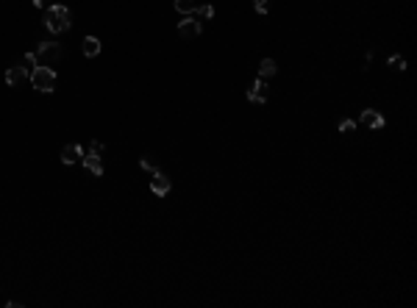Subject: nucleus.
<instances>
[{
    "label": "nucleus",
    "instance_id": "nucleus-2",
    "mask_svg": "<svg viewBox=\"0 0 417 308\" xmlns=\"http://www.w3.org/2000/svg\"><path fill=\"white\" fill-rule=\"evenodd\" d=\"M28 81H31V86H34L36 92H45V95L56 92V72H53V67H45V64H39L36 70H31Z\"/></svg>",
    "mask_w": 417,
    "mask_h": 308
},
{
    "label": "nucleus",
    "instance_id": "nucleus-10",
    "mask_svg": "<svg viewBox=\"0 0 417 308\" xmlns=\"http://www.w3.org/2000/svg\"><path fill=\"white\" fill-rule=\"evenodd\" d=\"M84 167L92 172V175H103V161H100L98 153H89V150H84Z\"/></svg>",
    "mask_w": 417,
    "mask_h": 308
},
{
    "label": "nucleus",
    "instance_id": "nucleus-3",
    "mask_svg": "<svg viewBox=\"0 0 417 308\" xmlns=\"http://www.w3.org/2000/svg\"><path fill=\"white\" fill-rule=\"evenodd\" d=\"M34 53H36V61H39V64L53 67V64L61 58V45H59V42H39Z\"/></svg>",
    "mask_w": 417,
    "mask_h": 308
},
{
    "label": "nucleus",
    "instance_id": "nucleus-7",
    "mask_svg": "<svg viewBox=\"0 0 417 308\" xmlns=\"http://www.w3.org/2000/svg\"><path fill=\"white\" fill-rule=\"evenodd\" d=\"M361 125L370 128V131H381V128L387 125V119L375 111V108H364V111H361Z\"/></svg>",
    "mask_w": 417,
    "mask_h": 308
},
{
    "label": "nucleus",
    "instance_id": "nucleus-16",
    "mask_svg": "<svg viewBox=\"0 0 417 308\" xmlns=\"http://www.w3.org/2000/svg\"><path fill=\"white\" fill-rule=\"evenodd\" d=\"M195 14L203 17V20H212V17H214V6H212V3H203V6L195 8Z\"/></svg>",
    "mask_w": 417,
    "mask_h": 308
},
{
    "label": "nucleus",
    "instance_id": "nucleus-6",
    "mask_svg": "<svg viewBox=\"0 0 417 308\" xmlns=\"http://www.w3.org/2000/svg\"><path fill=\"white\" fill-rule=\"evenodd\" d=\"M170 189H173V181H170V178L164 175L162 169H159V172H153V178H150V192H153L156 197H164Z\"/></svg>",
    "mask_w": 417,
    "mask_h": 308
},
{
    "label": "nucleus",
    "instance_id": "nucleus-11",
    "mask_svg": "<svg viewBox=\"0 0 417 308\" xmlns=\"http://www.w3.org/2000/svg\"><path fill=\"white\" fill-rule=\"evenodd\" d=\"M81 50H84V56H86V58L100 56V39H98V36H86L84 45H81Z\"/></svg>",
    "mask_w": 417,
    "mask_h": 308
},
{
    "label": "nucleus",
    "instance_id": "nucleus-13",
    "mask_svg": "<svg viewBox=\"0 0 417 308\" xmlns=\"http://www.w3.org/2000/svg\"><path fill=\"white\" fill-rule=\"evenodd\" d=\"M173 6H176V11H181V14H195V8H198V3L195 0H173Z\"/></svg>",
    "mask_w": 417,
    "mask_h": 308
},
{
    "label": "nucleus",
    "instance_id": "nucleus-14",
    "mask_svg": "<svg viewBox=\"0 0 417 308\" xmlns=\"http://www.w3.org/2000/svg\"><path fill=\"white\" fill-rule=\"evenodd\" d=\"M142 169H145V172H150V175H153V172H159V164L153 161V155H142Z\"/></svg>",
    "mask_w": 417,
    "mask_h": 308
},
{
    "label": "nucleus",
    "instance_id": "nucleus-17",
    "mask_svg": "<svg viewBox=\"0 0 417 308\" xmlns=\"http://www.w3.org/2000/svg\"><path fill=\"white\" fill-rule=\"evenodd\" d=\"M389 70H398V72H403V70H406V58H403V56H389Z\"/></svg>",
    "mask_w": 417,
    "mask_h": 308
},
{
    "label": "nucleus",
    "instance_id": "nucleus-9",
    "mask_svg": "<svg viewBox=\"0 0 417 308\" xmlns=\"http://www.w3.org/2000/svg\"><path fill=\"white\" fill-rule=\"evenodd\" d=\"M31 72L28 70H22V67H8L6 70V84L8 86H22L25 81H28Z\"/></svg>",
    "mask_w": 417,
    "mask_h": 308
},
{
    "label": "nucleus",
    "instance_id": "nucleus-15",
    "mask_svg": "<svg viewBox=\"0 0 417 308\" xmlns=\"http://www.w3.org/2000/svg\"><path fill=\"white\" fill-rule=\"evenodd\" d=\"M36 67H39V61H36V53H25V56H22V70H36Z\"/></svg>",
    "mask_w": 417,
    "mask_h": 308
},
{
    "label": "nucleus",
    "instance_id": "nucleus-1",
    "mask_svg": "<svg viewBox=\"0 0 417 308\" xmlns=\"http://www.w3.org/2000/svg\"><path fill=\"white\" fill-rule=\"evenodd\" d=\"M72 25V11L67 6H50L48 14H45V28L50 34H64V31H70Z\"/></svg>",
    "mask_w": 417,
    "mask_h": 308
},
{
    "label": "nucleus",
    "instance_id": "nucleus-5",
    "mask_svg": "<svg viewBox=\"0 0 417 308\" xmlns=\"http://www.w3.org/2000/svg\"><path fill=\"white\" fill-rule=\"evenodd\" d=\"M267 95H270V86H267L264 78H256L253 86L247 89V100H250V103H267Z\"/></svg>",
    "mask_w": 417,
    "mask_h": 308
},
{
    "label": "nucleus",
    "instance_id": "nucleus-8",
    "mask_svg": "<svg viewBox=\"0 0 417 308\" xmlns=\"http://www.w3.org/2000/svg\"><path fill=\"white\" fill-rule=\"evenodd\" d=\"M61 164H84V147L81 145H64L61 147Z\"/></svg>",
    "mask_w": 417,
    "mask_h": 308
},
{
    "label": "nucleus",
    "instance_id": "nucleus-18",
    "mask_svg": "<svg viewBox=\"0 0 417 308\" xmlns=\"http://www.w3.org/2000/svg\"><path fill=\"white\" fill-rule=\"evenodd\" d=\"M253 6L259 14H267V8H270V0H253Z\"/></svg>",
    "mask_w": 417,
    "mask_h": 308
},
{
    "label": "nucleus",
    "instance_id": "nucleus-19",
    "mask_svg": "<svg viewBox=\"0 0 417 308\" xmlns=\"http://www.w3.org/2000/svg\"><path fill=\"white\" fill-rule=\"evenodd\" d=\"M354 128H356L354 119H342V122H340V131H342V133H351Z\"/></svg>",
    "mask_w": 417,
    "mask_h": 308
},
{
    "label": "nucleus",
    "instance_id": "nucleus-4",
    "mask_svg": "<svg viewBox=\"0 0 417 308\" xmlns=\"http://www.w3.org/2000/svg\"><path fill=\"white\" fill-rule=\"evenodd\" d=\"M203 34V22H200V17L195 14H186L184 20L178 22V36H184V39H195V36Z\"/></svg>",
    "mask_w": 417,
    "mask_h": 308
},
{
    "label": "nucleus",
    "instance_id": "nucleus-21",
    "mask_svg": "<svg viewBox=\"0 0 417 308\" xmlns=\"http://www.w3.org/2000/svg\"><path fill=\"white\" fill-rule=\"evenodd\" d=\"M34 6H36V8H42V6H45V0H34Z\"/></svg>",
    "mask_w": 417,
    "mask_h": 308
},
{
    "label": "nucleus",
    "instance_id": "nucleus-20",
    "mask_svg": "<svg viewBox=\"0 0 417 308\" xmlns=\"http://www.w3.org/2000/svg\"><path fill=\"white\" fill-rule=\"evenodd\" d=\"M89 153H103V142H98V139H95V142H89Z\"/></svg>",
    "mask_w": 417,
    "mask_h": 308
},
{
    "label": "nucleus",
    "instance_id": "nucleus-12",
    "mask_svg": "<svg viewBox=\"0 0 417 308\" xmlns=\"http://www.w3.org/2000/svg\"><path fill=\"white\" fill-rule=\"evenodd\" d=\"M278 72V64L273 61V58H262V64H259V78H264L267 81L270 75H276Z\"/></svg>",
    "mask_w": 417,
    "mask_h": 308
}]
</instances>
